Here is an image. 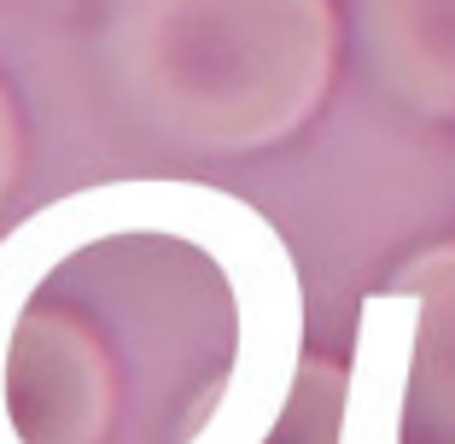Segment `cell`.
I'll use <instances>...</instances> for the list:
<instances>
[{"mask_svg":"<svg viewBox=\"0 0 455 444\" xmlns=\"http://www.w3.org/2000/svg\"><path fill=\"white\" fill-rule=\"evenodd\" d=\"M339 70L333 0H111L100 77L147 141L245 158L292 141Z\"/></svg>","mask_w":455,"mask_h":444,"instance_id":"cell-1","label":"cell"},{"mask_svg":"<svg viewBox=\"0 0 455 444\" xmlns=\"http://www.w3.org/2000/svg\"><path fill=\"white\" fill-rule=\"evenodd\" d=\"M391 293H409L420 304L403 427L391 444H455V240L415 252L391 275Z\"/></svg>","mask_w":455,"mask_h":444,"instance_id":"cell-4","label":"cell"},{"mask_svg":"<svg viewBox=\"0 0 455 444\" xmlns=\"http://www.w3.org/2000/svg\"><path fill=\"white\" fill-rule=\"evenodd\" d=\"M374 82L427 123H455V0H356Z\"/></svg>","mask_w":455,"mask_h":444,"instance_id":"cell-3","label":"cell"},{"mask_svg":"<svg viewBox=\"0 0 455 444\" xmlns=\"http://www.w3.org/2000/svg\"><path fill=\"white\" fill-rule=\"evenodd\" d=\"M18 170H24V123H18V106L6 94V82H0V205L12 193Z\"/></svg>","mask_w":455,"mask_h":444,"instance_id":"cell-6","label":"cell"},{"mask_svg":"<svg viewBox=\"0 0 455 444\" xmlns=\"http://www.w3.org/2000/svg\"><path fill=\"white\" fill-rule=\"evenodd\" d=\"M12 421L24 444H100L111 421V363L76 316L36 310L18 322Z\"/></svg>","mask_w":455,"mask_h":444,"instance_id":"cell-2","label":"cell"},{"mask_svg":"<svg viewBox=\"0 0 455 444\" xmlns=\"http://www.w3.org/2000/svg\"><path fill=\"white\" fill-rule=\"evenodd\" d=\"M345 416H350V368L333 357H298L292 386L281 392L275 427L263 444H345Z\"/></svg>","mask_w":455,"mask_h":444,"instance_id":"cell-5","label":"cell"}]
</instances>
